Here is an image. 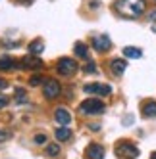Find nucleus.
Wrapping results in <instances>:
<instances>
[{"mask_svg": "<svg viewBox=\"0 0 156 159\" xmlns=\"http://www.w3.org/2000/svg\"><path fill=\"white\" fill-rule=\"evenodd\" d=\"M21 65L23 67H31V69H39V67H42V61H41V58L39 56H25L23 58V61H21Z\"/></svg>", "mask_w": 156, "mask_h": 159, "instance_id": "10", "label": "nucleus"}, {"mask_svg": "<svg viewBox=\"0 0 156 159\" xmlns=\"http://www.w3.org/2000/svg\"><path fill=\"white\" fill-rule=\"evenodd\" d=\"M8 138H10V132L0 129V142H4V140H8Z\"/></svg>", "mask_w": 156, "mask_h": 159, "instance_id": "23", "label": "nucleus"}, {"mask_svg": "<svg viewBox=\"0 0 156 159\" xmlns=\"http://www.w3.org/2000/svg\"><path fill=\"white\" fill-rule=\"evenodd\" d=\"M8 88V83L4 81V79H0V90H6Z\"/></svg>", "mask_w": 156, "mask_h": 159, "instance_id": "25", "label": "nucleus"}, {"mask_svg": "<svg viewBox=\"0 0 156 159\" xmlns=\"http://www.w3.org/2000/svg\"><path fill=\"white\" fill-rule=\"evenodd\" d=\"M141 111H143V115L147 119L149 117H156V102H147V104H143Z\"/></svg>", "mask_w": 156, "mask_h": 159, "instance_id": "11", "label": "nucleus"}, {"mask_svg": "<svg viewBox=\"0 0 156 159\" xmlns=\"http://www.w3.org/2000/svg\"><path fill=\"white\" fill-rule=\"evenodd\" d=\"M35 142L37 144H44V142H46V136H44V134H37L35 136Z\"/></svg>", "mask_w": 156, "mask_h": 159, "instance_id": "24", "label": "nucleus"}, {"mask_svg": "<svg viewBox=\"0 0 156 159\" xmlns=\"http://www.w3.org/2000/svg\"><path fill=\"white\" fill-rule=\"evenodd\" d=\"M93 46L96 52H108L110 46H112V40L108 39V35H98L93 39Z\"/></svg>", "mask_w": 156, "mask_h": 159, "instance_id": "7", "label": "nucleus"}, {"mask_svg": "<svg viewBox=\"0 0 156 159\" xmlns=\"http://www.w3.org/2000/svg\"><path fill=\"white\" fill-rule=\"evenodd\" d=\"M42 50H44V44H42L41 40H35V42L29 44V52H31V56H37V54H41Z\"/></svg>", "mask_w": 156, "mask_h": 159, "instance_id": "17", "label": "nucleus"}, {"mask_svg": "<svg viewBox=\"0 0 156 159\" xmlns=\"http://www.w3.org/2000/svg\"><path fill=\"white\" fill-rule=\"evenodd\" d=\"M54 136H56V140L66 142V140H70V138H71V130H70L68 127H60V129H56Z\"/></svg>", "mask_w": 156, "mask_h": 159, "instance_id": "13", "label": "nucleus"}, {"mask_svg": "<svg viewBox=\"0 0 156 159\" xmlns=\"http://www.w3.org/2000/svg\"><path fill=\"white\" fill-rule=\"evenodd\" d=\"M54 119H56V123H60L62 127H68V125L71 123L70 111H68V109H64V107H58L56 111H54Z\"/></svg>", "mask_w": 156, "mask_h": 159, "instance_id": "9", "label": "nucleus"}, {"mask_svg": "<svg viewBox=\"0 0 156 159\" xmlns=\"http://www.w3.org/2000/svg\"><path fill=\"white\" fill-rule=\"evenodd\" d=\"M106 107H104V104L100 100H95V98H89V100H85L83 104L79 106V111L81 113H85V115H96V113H102Z\"/></svg>", "mask_w": 156, "mask_h": 159, "instance_id": "3", "label": "nucleus"}, {"mask_svg": "<svg viewBox=\"0 0 156 159\" xmlns=\"http://www.w3.org/2000/svg\"><path fill=\"white\" fill-rule=\"evenodd\" d=\"M116 155L119 159H135L139 157V148L129 140H119L116 144Z\"/></svg>", "mask_w": 156, "mask_h": 159, "instance_id": "2", "label": "nucleus"}, {"mask_svg": "<svg viewBox=\"0 0 156 159\" xmlns=\"http://www.w3.org/2000/svg\"><path fill=\"white\" fill-rule=\"evenodd\" d=\"M75 56H79L81 60H89V48L85 46V44L77 42V44H75Z\"/></svg>", "mask_w": 156, "mask_h": 159, "instance_id": "15", "label": "nucleus"}, {"mask_svg": "<svg viewBox=\"0 0 156 159\" xmlns=\"http://www.w3.org/2000/svg\"><path fill=\"white\" fill-rule=\"evenodd\" d=\"M42 94L44 98H48V100H54V98H58L60 92H62V86L58 81H54V79H48V81H44L42 83Z\"/></svg>", "mask_w": 156, "mask_h": 159, "instance_id": "4", "label": "nucleus"}, {"mask_svg": "<svg viewBox=\"0 0 156 159\" xmlns=\"http://www.w3.org/2000/svg\"><path fill=\"white\" fill-rule=\"evenodd\" d=\"M110 67H112V73L114 75H124V71H125V67H127V63L124 61V60H114L112 63H110Z\"/></svg>", "mask_w": 156, "mask_h": 159, "instance_id": "12", "label": "nucleus"}, {"mask_svg": "<svg viewBox=\"0 0 156 159\" xmlns=\"http://www.w3.org/2000/svg\"><path fill=\"white\" fill-rule=\"evenodd\" d=\"M83 71H85V73H96V65H95L91 60H89V61H87V65L83 67Z\"/></svg>", "mask_w": 156, "mask_h": 159, "instance_id": "20", "label": "nucleus"}, {"mask_svg": "<svg viewBox=\"0 0 156 159\" xmlns=\"http://www.w3.org/2000/svg\"><path fill=\"white\" fill-rule=\"evenodd\" d=\"M150 159H156V152H154V153H152V155H150Z\"/></svg>", "mask_w": 156, "mask_h": 159, "instance_id": "27", "label": "nucleus"}, {"mask_svg": "<svg viewBox=\"0 0 156 159\" xmlns=\"http://www.w3.org/2000/svg\"><path fill=\"white\" fill-rule=\"evenodd\" d=\"M149 19H150V21H156V10H152V12L149 14Z\"/></svg>", "mask_w": 156, "mask_h": 159, "instance_id": "26", "label": "nucleus"}, {"mask_svg": "<svg viewBox=\"0 0 156 159\" xmlns=\"http://www.w3.org/2000/svg\"><path fill=\"white\" fill-rule=\"evenodd\" d=\"M124 56H127V58H131V60H139L141 56H143V52H141L139 48L127 46V48H124Z\"/></svg>", "mask_w": 156, "mask_h": 159, "instance_id": "14", "label": "nucleus"}, {"mask_svg": "<svg viewBox=\"0 0 156 159\" xmlns=\"http://www.w3.org/2000/svg\"><path fill=\"white\" fill-rule=\"evenodd\" d=\"M85 157L87 159H102L104 157V148L100 144H91L85 152Z\"/></svg>", "mask_w": 156, "mask_h": 159, "instance_id": "8", "label": "nucleus"}, {"mask_svg": "<svg viewBox=\"0 0 156 159\" xmlns=\"http://www.w3.org/2000/svg\"><path fill=\"white\" fill-rule=\"evenodd\" d=\"M42 83H44V81H42L41 77H31V79H29V84H31V86H37V84H42Z\"/></svg>", "mask_w": 156, "mask_h": 159, "instance_id": "21", "label": "nucleus"}, {"mask_svg": "<svg viewBox=\"0 0 156 159\" xmlns=\"http://www.w3.org/2000/svg\"><path fill=\"white\" fill-rule=\"evenodd\" d=\"M144 0H118L116 12L124 17H139L144 12Z\"/></svg>", "mask_w": 156, "mask_h": 159, "instance_id": "1", "label": "nucleus"}, {"mask_svg": "<svg viewBox=\"0 0 156 159\" xmlns=\"http://www.w3.org/2000/svg\"><path fill=\"white\" fill-rule=\"evenodd\" d=\"M152 31H154V33H156V25H154V27H152Z\"/></svg>", "mask_w": 156, "mask_h": 159, "instance_id": "28", "label": "nucleus"}, {"mask_svg": "<svg viewBox=\"0 0 156 159\" xmlns=\"http://www.w3.org/2000/svg\"><path fill=\"white\" fill-rule=\"evenodd\" d=\"M56 67H58V73L60 75H73L77 71V63L73 60H70V58H62Z\"/></svg>", "mask_w": 156, "mask_h": 159, "instance_id": "6", "label": "nucleus"}, {"mask_svg": "<svg viewBox=\"0 0 156 159\" xmlns=\"http://www.w3.org/2000/svg\"><path fill=\"white\" fill-rule=\"evenodd\" d=\"M14 67H16V61L10 56H2L0 58V69H14Z\"/></svg>", "mask_w": 156, "mask_h": 159, "instance_id": "16", "label": "nucleus"}, {"mask_svg": "<svg viewBox=\"0 0 156 159\" xmlns=\"http://www.w3.org/2000/svg\"><path fill=\"white\" fill-rule=\"evenodd\" d=\"M85 94H98V96H108L110 92H112V86L108 84H98V83H89L83 86Z\"/></svg>", "mask_w": 156, "mask_h": 159, "instance_id": "5", "label": "nucleus"}, {"mask_svg": "<svg viewBox=\"0 0 156 159\" xmlns=\"http://www.w3.org/2000/svg\"><path fill=\"white\" fill-rule=\"evenodd\" d=\"M8 104H10V98H8V96H4V94H0V109L6 107Z\"/></svg>", "mask_w": 156, "mask_h": 159, "instance_id": "22", "label": "nucleus"}, {"mask_svg": "<svg viewBox=\"0 0 156 159\" xmlns=\"http://www.w3.org/2000/svg\"><path fill=\"white\" fill-rule=\"evenodd\" d=\"M44 153H46L48 157H56V155L60 153V146H58V144H48L46 150H44Z\"/></svg>", "mask_w": 156, "mask_h": 159, "instance_id": "18", "label": "nucleus"}, {"mask_svg": "<svg viewBox=\"0 0 156 159\" xmlns=\"http://www.w3.org/2000/svg\"><path fill=\"white\" fill-rule=\"evenodd\" d=\"M16 100H17V104H25L27 102V96H25L23 88H16Z\"/></svg>", "mask_w": 156, "mask_h": 159, "instance_id": "19", "label": "nucleus"}]
</instances>
